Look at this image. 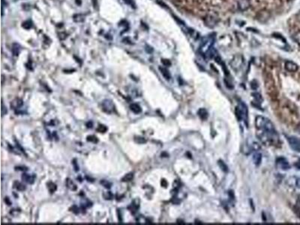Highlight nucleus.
Segmentation results:
<instances>
[{
	"label": "nucleus",
	"instance_id": "nucleus-1",
	"mask_svg": "<svg viewBox=\"0 0 300 225\" xmlns=\"http://www.w3.org/2000/svg\"><path fill=\"white\" fill-rule=\"evenodd\" d=\"M255 125L257 131V137L264 144L274 145L278 143V135L274 125L269 119L262 116H257Z\"/></svg>",
	"mask_w": 300,
	"mask_h": 225
},
{
	"label": "nucleus",
	"instance_id": "nucleus-2",
	"mask_svg": "<svg viewBox=\"0 0 300 225\" xmlns=\"http://www.w3.org/2000/svg\"><path fill=\"white\" fill-rule=\"evenodd\" d=\"M265 86L267 89L268 93L272 98H276L277 96V91L275 86L274 80L270 74H266L265 77Z\"/></svg>",
	"mask_w": 300,
	"mask_h": 225
},
{
	"label": "nucleus",
	"instance_id": "nucleus-3",
	"mask_svg": "<svg viewBox=\"0 0 300 225\" xmlns=\"http://www.w3.org/2000/svg\"><path fill=\"white\" fill-rule=\"evenodd\" d=\"M236 116L239 121H241L242 119H245V121H247L248 117V109L244 103H241L240 105L238 106L235 109Z\"/></svg>",
	"mask_w": 300,
	"mask_h": 225
},
{
	"label": "nucleus",
	"instance_id": "nucleus-4",
	"mask_svg": "<svg viewBox=\"0 0 300 225\" xmlns=\"http://www.w3.org/2000/svg\"><path fill=\"white\" fill-rule=\"evenodd\" d=\"M243 63H244V58L242 55H236L230 62V66L233 70L238 71L241 68Z\"/></svg>",
	"mask_w": 300,
	"mask_h": 225
},
{
	"label": "nucleus",
	"instance_id": "nucleus-5",
	"mask_svg": "<svg viewBox=\"0 0 300 225\" xmlns=\"http://www.w3.org/2000/svg\"><path fill=\"white\" fill-rule=\"evenodd\" d=\"M205 24L209 28H213L218 24V17L214 15H207L205 17Z\"/></svg>",
	"mask_w": 300,
	"mask_h": 225
},
{
	"label": "nucleus",
	"instance_id": "nucleus-6",
	"mask_svg": "<svg viewBox=\"0 0 300 225\" xmlns=\"http://www.w3.org/2000/svg\"><path fill=\"white\" fill-rule=\"evenodd\" d=\"M102 106L103 110L108 113H111L115 110L114 104L111 100H109V99H106V100L103 101Z\"/></svg>",
	"mask_w": 300,
	"mask_h": 225
},
{
	"label": "nucleus",
	"instance_id": "nucleus-7",
	"mask_svg": "<svg viewBox=\"0 0 300 225\" xmlns=\"http://www.w3.org/2000/svg\"><path fill=\"white\" fill-rule=\"evenodd\" d=\"M288 142L291 148L296 152H300V140L297 137H288Z\"/></svg>",
	"mask_w": 300,
	"mask_h": 225
},
{
	"label": "nucleus",
	"instance_id": "nucleus-8",
	"mask_svg": "<svg viewBox=\"0 0 300 225\" xmlns=\"http://www.w3.org/2000/svg\"><path fill=\"white\" fill-rule=\"evenodd\" d=\"M251 6V0H238L237 7L239 10L242 11H246L248 10Z\"/></svg>",
	"mask_w": 300,
	"mask_h": 225
},
{
	"label": "nucleus",
	"instance_id": "nucleus-9",
	"mask_svg": "<svg viewBox=\"0 0 300 225\" xmlns=\"http://www.w3.org/2000/svg\"><path fill=\"white\" fill-rule=\"evenodd\" d=\"M285 66L286 70L290 72H296L299 69V66H298L297 64H296L292 61H286Z\"/></svg>",
	"mask_w": 300,
	"mask_h": 225
},
{
	"label": "nucleus",
	"instance_id": "nucleus-10",
	"mask_svg": "<svg viewBox=\"0 0 300 225\" xmlns=\"http://www.w3.org/2000/svg\"><path fill=\"white\" fill-rule=\"evenodd\" d=\"M277 165L280 168H281L282 170H288L290 168V165H289L287 161L283 158H278L277 160Z\"/></svg>",
	"mask_w": 300,
	"mask_h": 225
},
{
	"label": "nucleus",
	"instance_id": "nucleus-11",
	"mask_svg": "<svg viewBox=\"0 0 300 225\" xmlns=\"http://www.w3.org/2000/svg\"><path fill=\"white\" fill-rule=\"evenodd\" d=\"M23 104H24V103H23V101L21 100V99L15 98V100H13L11 102V107L14 110L19 109L20 107H22Z\"/></svg>",
	"mask_w": 300,
	"mask_h": 225
},
{
	"label": "nucleus",
	"instance_id": "nucleus-12",
	"mask_svg": "<svg viewBox=\"0 0 300 225\" xmlns=\"http://www.w3.org/2000/svg\"><path fill=\"white\" fill-rule=\"evenodd\" d=\"M22 179L24 181L29 184H33L35 182V176H32V175L27 174V173H24Z\"/></svg>",
	"mask_w": 300,
	"mask_h": 225
},
{
	"label": "nucleus",
	"instance_id": "nucleus-13",
	"mask_svg": "<svg viewBox=\"0 0 300 225\" xmlns=\"http://www.w3.org/2000/svg\"><path fill=\"white\" fill-rule=\"evenodd\" d=\"M269 17H270V15H269V12L266 11H261L259 12L258 14L259 20L261 21H265L266 20H268V19L269 18Z\"/></svg>",
	"mask_w": 300,
	"mask_h": 225
},
{
	"label": "nucleus",
	"instance_id": "nucleus-14",
	"mask_svg": "<svg viewBox=\"0 0 300 225\" xmlns=\"http://www.w3.org/2000/svg\"><path fill=\"white\" fill-rule=\"evenodd\" d=\"M130 109L132 112H134V113H137V114H138V113L142 112V108L141 106L137 104H134H134H131Z\"/></svg>",
	"mask_w": 300,
	"mask_h": 225
},
{
	"label": "nucleus",
	"instance_id": "nucleus-15",
	"mask_svg": "<svg viewBox=\"0 0 300 225\" xmlns=\"http://www.w3.org/2000/svg\"><path fill=\"white\" fill-rule=\"evenodd\" d=\"M11 51L14 56H17L19 55L20 52V46L18 44H16V43L13 44H12Z\"/></svg>",
	"mask_w": 300,
	"mask_h": 225
},
{
	"label": "nucleus",
	"instance_id": "nucleus-16",
	"mask_svg": "<svg viewBox=\"0 0 300 225\" xmlns=\"http://www.w3.org/2000/svg\"><path fill=\"white\" fill-rule=\"evenodd\" d=\"M198 115L200 118L202 119L203 120H206L207 118H208V112L206 109L204 108H201L198 110Z\"/></svg>",
	"mask_w": 300,
	"mask_h": 225
},
{
	"label": "nucleus",
	"instance_id": "nucleus-17",
	"mask_svg": "<svg viewBox=\"0 0 300 225\" xmlns=\"http://www.w3.org/2000/svg\"><path fill=\"white\" fill-rule=\"evenodd\" d=\"M261 159H262L261 154L259 153V152H256V153L254 154L253 161L256 165H259V164L261 163Z\"/></svg>",
	"mask_w": 300,
	"mask_h": 225
},
{
	"label": "nucleus",
	"instance_id": "nucleus-18",
	"mask_svg": "<svg viewBox=\"0 0 300 225\" xmlns=\"http://www.w3.org/2000/svg\"><path fill=\"white\" fill-rule=\"evenodd\" d=\"M160 71H161V74L164 76V77L166 80H170V74L168 71V70L167 68H164V67H160L159 68Z\"/></svg>",
	"mask_w": 300,
	"mask_h": 225
},
{
	"label": "nucleus",
	"instance_id": "nucleus-19",
	"mask_svg": "<svg viewBox=\"0 0 300 225\" xmlns=\"http://www.w3.org/2000/svg\"><path fill=\"white\" fill-rule=\"evenodd\" d=\"M66 185L67 187L72 191H75L76 189H77V185H76L75 184H74V182H73L72 180H71L70 179H67Z\"/></svg>",
	"mask_w": 300,
	"mask_h": 225
},
{
	"label": "nucleus",
	"instance_id": "nucleus-20",
	"mask_svg": "<svg viewBox=\"0 0 300 225\" xmlns=\"http://www.w3.org/2000/svg\"><path fill=\"white\" fill-rule=\"evenodd\" d=\"M14 186H15V188L19 191H24L25 189H26V186H25L24 184H22L21 182H15Z\"/></svg>",
	"mask_w": 300,
	"mask_h": 225
},
{
	"label": "nucleus",
	"instance_id": "nucleus-21",
	"mask_svg": "<svg viewBox=\"0 0 300 225\" xmlns=\"http://www.w3.org/2000/svg\"><path fill=\"white\" fill-rule=\"evenodd\" d=\"M134 178V173H128L125 175L123 178L122 179V181L124 182H130L133 180Z\"/></svg>",
	"mask_w": 300,
	"mask_h": 225
},
{
	"label": "nucleus",
	"instance_id": "nucleus-22",
	"mask_svg": "<svg viewBox=\"0 0 300 225\" xmlns=\"http://www.w3.org/2000/svg\"><path fill=\"white\" fill-rule=\"evenodd\" d=\"M47 188H48L51 194H53V193L55 192L56 190V184H54L53 182H49V183L47 184Z\"/></svg>",
	"mask_w": 300,
	"mask_h": 225
},
{
	"label": "nucleus",
	"instance_id": "nucleus-23",
	"mask_svg": "<svg viewBox=\"0 0 300 225\" xmlns=\"http://www.w3.org/2000/svg\"><path fill=\"white\" fill-rule=\"evenodd\" d=\"M188 32H189V35H191V38H194V39H197V38H199V33L198 32L195 31L194 29H189V30H188Z\"/></svg>",
	"mask_w": 300,
	"mask_h": 225
},
{
	"label": "nucleus",
	"instance_id": "nucleus-24",
	"mask_svg": "<svg viewBox=\"0 0 300 225\" xmlns=\"http://www.w3.org/2000/svg\"><path fill=\"white\" fill-rule=\"evenodd\" d=\"M134 141L138 144H143V143H146V140L144 137H140V136L134 137Z\"/></svg>",
	"mask_w": 300,
	"mask_h": 225
},
{
	"label": "nucleus",
	"instance_id": "nucleus-25",
	"mask_svg": "<svg viewBox=\"0 0 300 225\" xmlns=\"http://www.w3.org/2000/svg\"><path fill=\"white\" fill-rule=\"evenodd\" d=\"M218 165H219L220 167V168H221V170H222L223 171H224V172H228V166L226 165V164L224 163L222 161H218Z\"/></svg>",
	"mask_w": 300,
	"mask_h": 225
},
{
	"label": "nucleus",
	"instance_id": "nucleus-26",
	"mask_svg": "<svg viewBox=\"0 0 300 225\" xmlns=\"http://www.w3.org/2000/svg\"><path fill=\"white\" fill-rule=\"evenodd\" d=\"M293 38L296 41V42H297V44H299L300 45V30H297V31L295 32L293 35Z\"/></svg>",
	"mask_w": 300,
	"mask_h": 225
},
{
	"label": "nucleus",
	"instance_id": "nucleus-27",
	"mask_svg": "<svg viewBox=\"0 0 300 225\" xmlns=\"http://www.w3.org/2000/svg\"><path fill=\"white\" fill-rule=\"evenodd\" d=\"M97 131L100 133H104L107 131V128L105 125H99L98 127Z\"/></svg>",
	"mask_w": 300,
	"mask_h": 225
},
{
	"label": "nucleus",
	"instance_id": "nucleus-28",
	"mask_svg": "<svg viewBox=\"0 0 300 225\" xmlns=\"http://www.w3.org/2000/svg\"><path fill=\"white\" fill-rule=\"evenodd\" d=\"M32 26H33V25H32V22L29 20L26 21V22H24V24H23V27L26 29H30V28L32 27Z\"/></svg>",
	"mask_w": 300,
	"mask_h": 225
},
{
	"label": "nucleus",
	"instance_id": "nucleus-29",
	"mask_svg": "<svg viewBox=\"0 0 300 225\" xmlns=\"http://www.w3.org/2000/svg\"><path fill=\"white\" fill-rule=\"evenodd\" d=\"M86 140H87V141H89V142H92V143H97L98 142L97 137H95V136H93V135L88 136L87 139H86Z\"/></svg>",
	"mask_w": 300,
	"mask_h": 225
},
{
	"label": "nucleus",
	"instance_id": "nucleus-30",
	"mask_svg": "<svg viewBox=\"0 0 300 225\" xmlns=\"http://www.w3.org/2000/svg\"><path fill=\"white\" fill-rule=\"evenodd\" d=\"M101 184H102L103 186H104L106 188H110L111 186V182L107 181V180H102V181H101Z\"/></svg>",
	"mask_w": 300,
	"mask_h": 225
},
{
	"label": "nucleus",
	"instance_id": "nucleus-31",
	"mask_svg": "<svg viewBox=\"0 0 300 225\" xmlns=\"http://www.w3.org/2000/svg\"><path fill=\"white\" fill-rule=\"evenodd\" d=\"M253 95H254V97L255 99L259 103H261V102L263 101V98H262V97H261V95H260L259 93H254L253 94Z\"/></svg>",
	"mask_w": 300,
	"mask_h": 225
},
{
	"label": "nucleus",
	"instance_id": "nucleus-32",
	"mask_svg": "<svg viewBox=\"0 0 300 225\" xmlns=\"http://www.w3.org/2000/svg\"><path fill=\"white\" fill-rule=\"evenodd\" d=\"M161 63H162V64L164 65V66H170V65H171V63H170V60L167 59H161Z\"/></svg>",
	"mask_w": 300,
	"mask_h": 225
},
{
	"label": "nucleus",
	"instance_id": "nucleus-33",
	"mask_svg": "<svg viewBox=\"0 0 300 225\" xmlns=\"http://www.w3.org/2000/svg\"><path fill=\"white\" fill-rule=\"evenodd\" d=\"M104 197L106 200H111L113 198V194L111 192H107L104 194Z\"/></svg>",
	"mask_w": 300,
	"mask_h": 225
},
{
	"label": "nucleus",
	"instance_id": "nucleus-34",
	"mask_svg": "<svg viewBox=\"0 0 300 225\" xmlns=\"http://www.w3.org/2000/svg\"><path fill=\"white\" fill-rule=\"evenodd\" d=\"M251 88L253 89H256L258 87V84H257L256 80L252 81V82L251 83Z\"/></svg>",
	"mask_w": 300,
	"mask_h": 225
},
{
	"label": "nucleus",
	"instance_id": "nucleus-35",
	"mask_svg": "<svg viewBox=\"0 0 300 225\" xmlns=\"http://www.w3.org/2000/svg\"><path fill=\"white\" fill-rule=\"evenodd\" d=\"M7 113V111L5 110V107H4V104H3V103H2V116H4V115L5 114V113Z\"/></svg>",
	"mask_w": 300,
	"mask_h": 225
},
{
	"label": "nucleus",
	"instance_id": "nucleus-36",
	"mask_svg": "<svg viewBox=\"0 0 300 225\" xmlns=\"http://www.w3.org/2000/svg\"><path fill=\"white\" fill-rule=\"evenodd\" d=\"M161 185H162V186H164V187H167V182H166V180H163L162 181H161Z\"/></svg>",
	"mask_w": 300,
	"mask_h": 225
},
{
	"label": "nucleus",
	"instance_id": "nucleus-37",
	"mask_svg": "<svg viewBox=\"0 0 300 225\" xmlns=\"http://www.w3.org/2000/svg\"><path fill=\"white\" fill-rule=\"evenodd\" d=\"M296 187L299 188H300V179H298V180H296Z\"/></svg>",
	"mask_w": 300,
	"mask_h": 225
},
{
	"label": "nucleus",
	"instance_id": "nucleus-38",
	"mask_svg": "<svg viewBox=\"0 0 300 225\" xmlns=\"http://www.w3.org/2000/svg\"><path fill=\"white\" fill-rule=\"evenodd\" d=\"M177 2H178L179 3H180V4H182V5H185L186 3V0H176Z\"/></svg>",
	"mask_w": 300,
	"mask_h": 225
},
{
	"label": "nucleus",
	"instance_id": "nucleus-39",
	"mask_svg": "<svg viewBox=\"0 0 300 225\" xmlns=\"http://www.w3.org/2000/svg\"><path fill=\"white\" fill-rule=\"evenodd\" d=\"M124 2H125V3H127V4H129V5H132V3H133L132 0H124Z\"/></svg>",
	"mask_w": 300,
	"mask_h": 225
},
{
	"label": "nucleus",
	"instance_id": "nucleus-40",
	"mask_svg": "<svg viewBox=\"0 0 300 225\" xmlns=\"http://www.w3.org/2000/svg\"><path fill=\"white\" fill-rule=\"evenodd\" d=\"M296 19H297L298 22H299V24H300V12H299V14H298L297 16H296Z\"/></svg>",
	"mask_w": 300,
	"mask_h": 225
},
{
	"label": "nucleus",
	"instance_id": "nucleus-41",
	"mask_svg": "<svg viewBox=\"0 0 300 225\" xmlns=\"http://www.w3.org/2000/svg\"><path fill=\"white\" fill-rule=\"evenodd\" d=\"M296 130H297V132L300 134V123L297 125V127H296Z\"/></svg>",
	"mask_w": 300,
	"mask_h": 225
},
{
	"label": "nucleus",
	"instance_id": "nucleus-42",
	"mask_svg": "<svg viewBox=\"0 0 300 225\" xmlns=\"http://www.w3.org/2000/svg\"><path fill=\"white\" fill-rule=\"evenodd\" d=\"M87 127L88 128H92V123H89V124H87Z\"/></svg>",
	"mask_w": 300,
	"mask_h": 225
}]
</instances>
